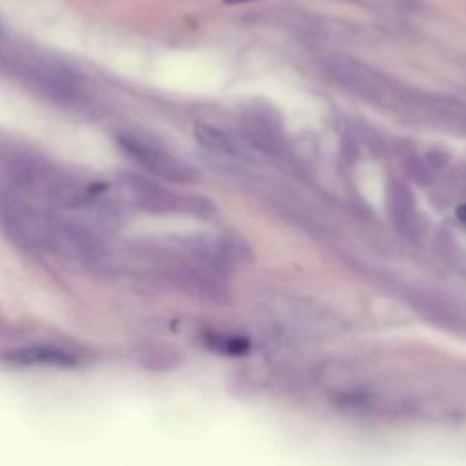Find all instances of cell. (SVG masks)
Instances as JSON below:
<instances>
[{
    "label": "cell",
    "mask_w": 466,
    "mask_h": 466,
    "mask_svg": "<svg viewBox=\"0 0 466 466\" xmlns=\"http://www.w3.org/2000/svg\"><path fill=\"white\" fill-rule=\"evenodd\" d=\"M453 180H455L457 186H461L466 191V164L453 171Z\"/></svg>",
    "instance_id": "obj_7"
},
{
    "label": "cell",
    "mask_w": 466,
    "mask_h": 466,
    "mask_svg": "<svg viewBox=\"0 0 466 466\" xmlns=\"http://www.w3.org/2000/svg\"><path fill=\"white\" fill-rule=\"evenodd\" d=\"M116 144L137 164L160 178L175 184H189L197 178V171L189 164L147 137L133 131H120L116 135Z\"/></svg>",
    "instance_id": "obj_1"
},
{
    "label": "cell",
    "mask_w": 466,
    "mask_h": 466,
    "mask_svg": "<svg viewBox=\"0 0 466 466\" xmlns=\"http://www.w3.org/2000/svg\"><path fill=\"white\" fill-rule=\"evenodd\" d=\"M402 164H404V169L410 173V177L417 182H426L428 180V167L426 164L415 155V153H406L404 158H402Z\"/></svg>",
    "instance_id": "obj_6"
},
{
    "label": "cell",
    "mask_w": 466,
    "mask_h": 466,
    "mask_svg": "<svg viewBox=\"0 0 466 466\" xmlns=\"http://www.w3.org/2000/svg\"><path fill=\"white\" fill-rule=\"evenodd\" d=\"M386 208L393 228L408 238L419 235V213L415 198L408 186L400 180H390L386 189Z\"/></svg>",
    "instance_id": "obj_2"
},
{
    "label": "cell",
    "mask_w": 466,
    "mask_h": 466,
    "mask_svg": "<svg viewBox=\"0 0 466 466\" xmlns=\"http://www.w3.org/2000/svg\"><path fill=\"white\" fill-rule=\"evenodd\" d=\"M457 217H459V220H461L462 224H466V206H461V208L457 209Z\"/></svg>",
    "instance_id": "obj_8"
},
{
    "label": "cell",
    "mask_w": 466,
    "mask_h": 466,
    "mask_svg": "<svg viewBox=\"0 0 466 466\" xmlns=\"http://www.w3.org/2000/svg\"><path fill=\"white\" fill-rule=\"evenodd\" d=\"M4 360L18 366H46V368H73L78 357L69 350L55 344H29L13 348L2 355Z\"/></svg>",
    "instance_id": "obj_3"
},
{
    "label": "cell",
    "mask_w": 466,
    "mask_h": 466,
    "mask_svg": "<svg viewBox=\"0 0 466 466\" xmlns=\"http://www.w3.org/2000/svg\"><path fill=\"white\" fill-rule=\"evenodd\" d=\"M206 340L211 350L226 355H242L249 350V342L238 335L229 333H208Z\"/></svg>",
    "instance_id": "obj_5"
},
{
    "label": "cell",
    "mask_w": 466,
    "mask_h": 466,
    "mask_svg": "<svg viewBox=\"0 0 466 466\" xmlns=\"http://www.w3.org/2000/svg\"><path fill=\"white\" fill-rule=\"evenodd\" d=\"M246 2H257V0H224V4H228V5H235V4H246Z\"/></svg>",
    "instance_id": "obj_9"
},
{
    "label": "cell",
    "mask_w": 466,
    "mask_h": 466,
    "mask_svg": "<svg viewBox=\"0 0 466 466\" xmlns=\"http://www.w3.org/2000/svg\"><path fill=\"white\" fill-rule=\"evenodd\" d=\"M195 138L202 147H206L211 153L217 155H237L238 149L231 137H228L224 131L215 129L211 126H197L195 127Z\"/></svg>",
    "instance_id": "obj_4"
}]
</instances>
